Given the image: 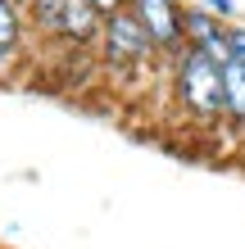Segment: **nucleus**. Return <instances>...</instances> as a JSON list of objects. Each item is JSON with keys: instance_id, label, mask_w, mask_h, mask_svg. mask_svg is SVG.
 Listing matches in <instances>:
<instances>
[{"instance_id": "obj_10", "label": "nucleus", "mask_w": 245, "mask_h": 249, "mask_svg": "<svg viewBox=\"0 0 245 249\" xmlns=\"http://www.w3.org/2000/svg\"><path fill=\"white\" fill-rule=\"evenodd\" d=\"M23 5H27V0H23Z\"/></svg>"}, {"instance_id": "obj_7", "label": "nucleus", "mask_w": 245, "mask_h": 249, "mask_svg": "<svg viewBox=\"0 0 245 249\" xmlns=\"http://www.w3.org/2000/svg\"><path fill=\"white\" fill-rule=\"evenodd\" d=\"M23 0H0V68H5L23 46Z\"/></svg>"}, {"instance_id": "obj_3", "label": "nucleus", "mask_w": 245, "mask_h": 249, "mask_svg": "<svg viewBox=\"0 0 245 249\" xmlns=\"http://www.w3.org/2000/svg\"><path fill=\"white\" fill-rule=\"evenodd\" d=\"M127 9L136 14V23L150 32V41L164 54H177L186 46V27H182V5L177 0H127Z\"/></svg>"}, {"instance_id": "obj_1", "label": "nucleus", "mask_w": 245, "mask_h": 249, "mask_svg": "<svg viewBox=\"0 0 245 249\" xmlns=\"http://www.w3.org/2000/svg\"><path fill=\"white\" fill-rule=\"evenodd\" d=\"M172 91H177V105L195 118H223V64L213 54L182 46L172 54Z\"/></svg>"}, {"instance_id": "obj_4", "label": "nucleus", "mask_w": 245, "mask_h": 249, "mask_svg": "<svg viewBox=\"0 0 245 249\" xmlns=\"http://www.w3.org/2000/svg\"><path fill=\"white\" fill-rule=\"evenodd\" d=\"M182 27H186V46L213 54L218 64L232 59V41H227V32H232V27H227V18L209 14L205 5H191V9H182Z\"/></svg>"}, {"instance_id": "obj_5", "label": "nucleus", "mask_w": 245, "mask_h": 249, "mask_svg": "<svg viewBox=\"0 0 245 249\" xmlns=\"http://www.w3.org/2000/svg\"><path fill=\"white\" fill-rule=\"evenodd\" d=\"M100 23H105V14H100V9L91 5V0H64L55 36H64V41H77V46H86V41H95V36H100Z\"/></svg>"}, {"instance_id": "obj_6", "label": "nucleus", "mask_w": 245, "mask_h": 249, "mask_svg": "<svg viewBox=\"0 0 245 249\" xmlns=\"http://www.w3.org/2000/svg\"><path fill=\"white\" fill-rule=\"evenodd\" d=\"M223 118L245 127V64L241 59L223 64Z\"/></svg>"}, {"instance_id": "obj_2", "label": "nucleus", "mask_w": 245, "mask_h": 249, "mask_svg": "<svg viewBox=\"0 0 245 249\" xmlns=\"http://www.w3.org/2000/svg\"><path fill=\"white\" fill-rule=\"evenodd\" d=\"M95 46H100V59H105L109 68H136V64H146V59H154V54H159V46H154L150 32L136 23L132 9L109 14V18L100 23Z\"/></svg>"}, {"instance_id": "obj_9", "label": "nucleus", "mask_w": 245, "mask_h": 249, "mask_svg": "<svg viewBox=\"0 0 245 249\" xmlns=\"http://www.w3.org/2000/svg\"><path fill=\"white\" fill-rule=\"evenodd\" d=\"M91 5H95L100 14H105V18H109V14H118V9H127V0H91Z\"/></svg>"}, {"instance_id": "obj_8", "label": "nucleus", "mask_w": 245, "mask_h": 249, "mask_svg": "<svg viewBox=\"0 0 245 249\" xmlns=\"http://www.w3.org/2000/svg\"><path fill=\"white\" fill-rule=\"evenodd\" d=\"M200 5H205L209 14H218V18H232L236 14V0H200Z\"/></svg>"}]
</instances>
